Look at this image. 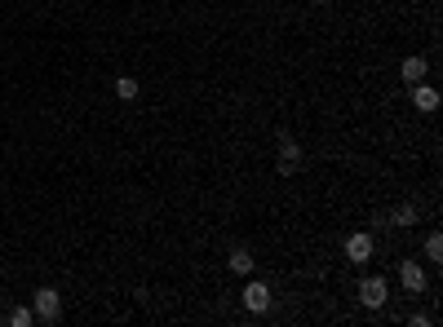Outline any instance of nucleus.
<instances>
[{
    "label": "nucleus",
    "mask_w": 443,
    "mask_h": 327,
    "mask_svg": "<svg viewBox=\"0 0 443 327\" xmlns=\"http://www.w3.org/2000/svg\"><path fill=\"white\" fill-rule=\"evenodd\" d=\"M244 310L266 314V310H271V287H266V283H248V287H244Z\"/></svg>",
    "instance_id": "20e7f679"
},
{
    "label": "nucleus",
    "mask_w": 443,
    "mask_h": 327,
    "mask_svg": "<svg viewBox=\"0 0 443 327\" xmlns=\"http://www.w3.org/2000/svg\"><path fill=\"white\" fill-rule=\"evenodd\" d=\"M226 265H231L235 274H248V270H253V257H248L244 248H235V252H231V261H226Z\"/></svg>",
    "instance_id": "1a4fd4ad"
},
{
    "label": "nucleus",
    "mask_w": 443,
    "mask_h": 327,
    "mask_svg": "<svg viewBox=\"0 0 443 327\" xmlns=\"http://www.w3.org/2000/svg\"><path fill=\"white\" fill-rule=\"evenodd\" d=\"M399 76L408 80V84H417V80H426V58H421V53H417V58H403Z\"/></svg>",
    "instance_id": "0eeeda50"
},
{
    "label": "nucleus",
    "mask_w": 443,
    "mask_h": 327,
    "mask_svg": "<svg viewBox=\"0 0 443 327\" xmlns=\"http://www.w3.org/2000/svg\"><path fill=\"white\" fill-rule=\"evenodd\" d=\"M373 235H364V230H355V235H346V257H351V265H364L373 261Z\"/></svg>",
    "instance_id": "7ed1b4c3"
},
{
    "label": "nucleus",
    "mask_w": 443,
    "mask_h": 327,
    "mask_svg": "<svg viewBox=\"0 0 443 327\" xmlns=\"http://www.w3.org/2000/svg\"><path fill=\"white\" fill-rule=\"evenodd\" d=\"M412 106H417V111H439V89H430V84H421V80H417L412 84Z\"/></svg>",
    "instance_id": "39448f33"
},
{
    "label": "nucleus",
    "mask_w": 443,
    "mask_h": 327,
    "mask_svg": "<svg viewBox=\"0 0 443 327\" xmlns=\"http://www.w3.org/2000/svg\"><path fill=\"white\" fill-rule=\"evenodd\" d=\"M297 155H302V151L284 137V142H280V173H293V168H297Z\"/></svg>",
    "instance_id": "6e6552de"
},
{
    "label": "nucleus",
    "mask_w": 443,
    "mask_h": 327,
    "mask_svg": "<svg viewBox=\"0 0 443 327\" xmlns=\"http://www.w3.org/2000/svg\"><path fill=\"white\" fill-rule=\"evenodd\" d=\"M426 257L430 261H443V235H430L426 239Z\"/></svg>",
    "instance_id": "f8f14e48"
},
{
    "label": "nucleus",
    "mask_w": 443,
    "mask_h": 327,
    "mask_svg": "<svg viewBox=\"0 0 443 327\" xmlns=\"http://www.w3.org/2000/svg\"><path fill=\"white\" fill-rule=\"evenodd\" d=\"M35 319L40 323H58L63 319V296L54 287H35Z\"/></svg>",
    "instance_id": "f257e3e1"
},
{
    "label": "nucleus",
    "mask_w": 443,
    "mask_h": 327,
    "mask_svg": "<svg viewBox=\"0 0 443 327\" xmlns=\"http://www.w3.org/2000/svg\"><path fill=\"white\" fill-rule=\"evenodd\" d=\"M359 301H364V305L368 310H381V305H386V301H390V287H386V278H364V283H359Z\"/></svg>",
    "instance_id": "f03ea898"
},
{
    "label": "nucleus",
    "mask_w": 443,
    "mask_h": 327,
    "mask_svg": "<svg viewBox=\"0 0 443 327\" xmlns=\"http://www.w3.org/2000/svg\"><path fill=\"white\" fill-rule=\"evenodd\" d=\"M115 93H120L124 102H129V98H138V84H134V76H120V80H115Z\"/></svg>",
    "instance_id": "9d476101"
},
{
    "label": "nucleus",
    "mask_w": 443,
    "mask_h": 327,
    "mask_svg": "<svg viewBox=\"0 0 443 327\" xmlns=\"http://www.w3.org/2000/svg\"><path fill=\"white\" fill-rule=\"evenodd\" d=\"M417 221V208H399L394 212V226H412Z\"/></svg>",
    "instance_id": "ddd939ff"
},
{
    "label": "nucleus",
    "mask_w": 443,
    "mask_h": 327,
    "mask_svg": "<svg viewBox=\"0 0 443 327\" xmlns=\"http://www.w3.org/2000/svg\"><path fill=\"white\" fill-rule=\"evenodd\" d=\"M399 278H403V287H408V292H421V287H426V270H421L417 261H403V265H399Z\"/></svg>",
    "instance_id": "423d86ee"
},
{
    "label": "nucleus",
    "mask_w": 443,
    "mask_h": 327,
    "mask_svg": "<svg viewBox=\"0 0 443 327\" xmlns=\"http://www.w3.org/2000/svg\"><path fill=\"white\" fill-rule=\"evenodd\" d=\"M9 323H14V327H31V323H35V310H27V305H18L14 314H9Z\"/></svg>",
    "instance_id": "9b49d317"
}]
</instances>
